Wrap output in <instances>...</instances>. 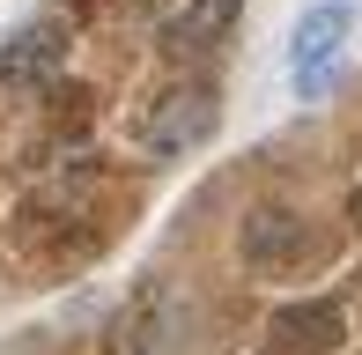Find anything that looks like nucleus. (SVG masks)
I'll use <instances>...</instances> for the list:
<instances>
[{"label": "nucleus", "mask_w": 362, "mask_h": 355, "mask_svg": "<svg viewBox=\"0 0 362 355\" xmlns=\"http://www.w3.org/2000/svg\"><path fill=\"white\" fill-rule=\"evenodd\" d=\"M67 67V23H30L0 45V82L8 89H45Z\"/></svg>", "instance_id": "obj_3"}, {"label": "nucleus", "mask_w": 362, "mask_h": 355, "mask_svg": "<svg viewBox=\"0 0 362 355\" xmlns=\"http://www.w3.org/2000/svg\"><path fill=\"white\" fill-rule=\"evenodd\" d=\"M340 341V311L333 303H296V311L274 318V348L281 355H325Z\"/></svg>", "instance_id": "obj_5"}, {"label": "nucleus", "mask_w": 362, "mask_h": 355, "mask_svg": "<svg viewBox=\"0 0 362 355\" xmlns=\"http://www.w3.org/2000/svg\"><path fill=\"white\" fill-rule=\"evenodd\" d=\"M348 30H355V8L348 0H310L303 8V23H296V52H288V74H296V89L303 96H325L333 89V74H340V52H348Z\"/></svg>", "instance_id": "obj_1"}, {"label": "nucleus", "mask_w": 362, "mask_h": 355, "mask_svg": "<svg viewBox=\"0 0 362 355\" xmlns=\"http://www.w3.org/2000/svg\"><path fill=\"white\" fill-rule=\"evenodd\" d=\"M244 260L252 267H281V260H296V252H303V222L296 215H281V207H259L252 222H244Z\"/></svg>", "instance_id": "obj_6"}, {"label": "nucleus", "mask_w": 362, "mask_h": 355, "mask_svg": "<svg viewBox=\"0 0 362 355\" xmlns=\"http://www.w3.org/2000/svg\"><path fill=\"white\" fill-rule=\"evenodd\" d=\"M215 126H222V111H215L207 89H170V96H156V111L141 119V149L148 156H185V149H200Z\"/></svg>", "instance_id": "obj_2"}, {"label": "nucleus", "mask_w": 362, "mask_h": 355, "mask_svg": "<svg viewBox=\"0 0 362 355\" xmlns=\"http://www.w3.org/2000/svg\"><path fill=\"white\" fill-rule=\"evenodd\" d=\"M237 15H244V0H185V8L163 23V45H170V52H215L229 30H237Z\"/></svg>", "instance_id": "obj_4"}]
</instances>
